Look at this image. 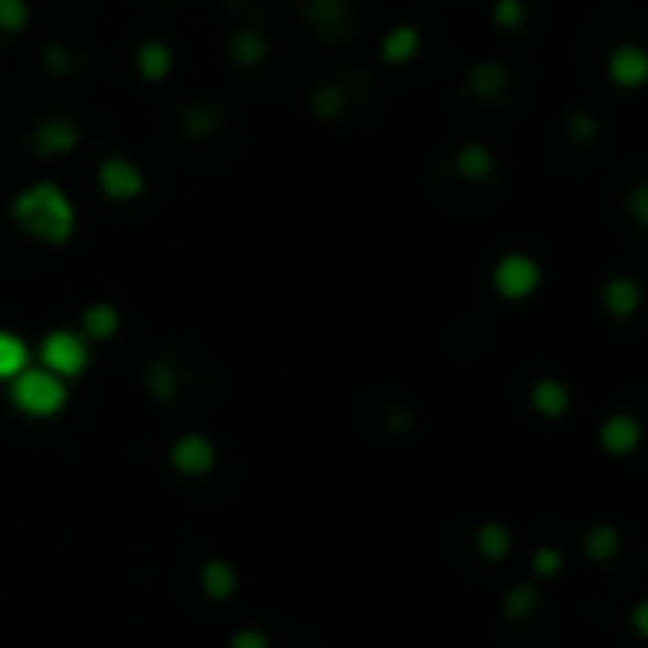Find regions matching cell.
<instances>
[{
	"mask_svg": "<svg viewBox=\"0 0 648 648\" xmlns=\"http://www.w3.org/2000/svg\"><path fill=\"white\" fill-rule=\"evenodd\" d=\"M645 198H648L645 183H637V186H634V194H629V217H634V224H637V228H645V224H648V209H645Z\"/></svg>",
	"mask_w": 648,
	"mask_h": 648,
	"instance_id": "30",
	"label": "cell"
},
{
	"mask_svg": "<svg viewBox=\"0 0 648 648\" xmlns=\"http://www.w3.org/2000/svg\"><path fill=\"white\" fill-rule=\"evenodd\" d=\"M451 171H455V178H463V183L482 186V183H490L493 171H497V152L485 141H463L451 152Z\"/></svg>",
	"mask_w": 648,
	"mask_h": 648,
	"instance_id": "10",
	"label": "cell"
},
{
	"mask_svg": "<svg viewBox=\"0 0 648 648\" xmlns=\"http://www.w3.org/2000/svg\"><path fill=\"white\" fill-rule=\"evenodd\" d=\"M232 648H270V641L259 634V629H239V634L232 637Z\"/></svg>",
	"mask_w": 648,
	"mask_h": 648,
	"instance_id": "32",
	"label": "cell"
},
{
	"mask_svg": "<svg viewBox=\"0 0 648 648\" xmlns=\"http://www.w3.org/2000/svg\"><path fill=\"white\" fill-rule=\"evenodd\" d=\"M235 584H239V576H235V569L228 565V561H205L201 587H205V595H209V600H228V595L235 592Z\"/></svg>",
	"mask_w": 648,
	"mask_h": 648,
	"instance_id": "25",
	"label": "cell"
},
{
	"mask_svg": "<svg viewBox=\"0 0 648 648\" xmlns=\"http://www.w3.org/2000/svg\"><path fill=\"white\" fill-rule=\"evenodd\" d=\"M512 88V73L501 62H474L466 68V96L477 102H497L505 99V91Z\"/></svg>",
	"mask_w": 648,
	"mask_h": 648,
	"instance_id": "12",
	"label": "cell"
},
{
	"mask_svg": "<svg viewBox=\"0 0 648 648\" xmlns=\"http://www.w3.org/2000/svg\"><path fill=\"white\" fill-rule=\"evenodd\" d=\"M345 102H349V96H345V88L341 84H334V80H319L311 88V96H307V107H311V114L319 118V122H338L341 114H345Z\"/></svg>",
	"mask_w": 648,
	"mask_h": 648,
	"instance_id": "20",
	"label": "cell"
},
{
	"mask_svg": "<svg viewBox=\"0 0 648 648\" xmlns=\"http://www.w3.org/2000/svg\"><path fill=\"white\" fill-rule=\"evenodd\" d=\"M220 122H224V118H220L217 102H209V99L190 102V107L178 114V125H183V133L190 136V141H209V136H217Z\"/></svg>",
	"mask_w": 648,
	"mask_h": 648,
	"instance_id": "19",
	"label": "cell"
},
{
	"mask_svg": "<svg viewBox=\"0 0 648 648\" xmlns=\"http://www.w3.org/2000/svg\"><path fill=\"white\" fill-rule=\"evenodd\" d=\"M133 68L144 84H164L167 76L175 73V50H171L164 39H144L141 46L133 50Z\"/></svg>",
	"mask_w": 648,
	"mask_h": 648,
	"instance_id": "15",
	"label": "cell"
},
{
	"mask_svg": "<svg viewBox=\"0 0 648 648\" xmlns=\"http://www.w3.org/2000/svg\"><path fill=\"white\" fill-rule=\"evenodd\" d=\"M39 65H42V73H46L50 80H68V76L80 68V62H76V50L65 46V42H42Z\"/></svg>",
	"mask_w": 648,
	"mask_h": 648,
	"instance_id": "23",
	"label": "cell"
},
{
	"mask_svg": "<svg viewBox=\"0 0 648 648\" xmlns=\"http://www.w3.org/2000/svg\"><path fill=\"white\" fill-rule=\"evenodd\" d=\"M122 330V311L114 304H88L80 311V334L88 341H114Z\"/></svg>",
	"mask_w": 648,
	"mask_h": 648,
	"instance_id": "18",
	"label": "cell"
},
{
	"mask_svg": "<svg viewBox=\"0 0 648 648\" xmlns=\"http://www.w3.org/2000/svg\"><path fill=\"white\" fill-rule=\"evenodd\" d=\"M144 391H149L152 403L167 406L175 403L178 395V369L171 361H152L149 372H144Z\"/></svg>",
	"mask_w": 648,
	"mask_h": 648,
	"instance_id": "21",
	"label": "cell"
},
{
	"mask_svg": "<svg viewBox=\"0 0 648 648\" xmlns=\"http://www.w3.org/2000/svg\"><path fill=\"white\" fill-rule=\"evenodd\" d=\"M167 459L183 477H201L212 471V463H217V448H212L209 437H201V432H186V437H178L175 443H171Z\"/></svg>",
	"mask_w": 648,
	"mask_h": 648,
	"instance_id": "9",
	"label": "cell"
},
{
	"mask_svg": "<svg viewBox=\"0 0 648 648\" xmlns=\"http://www.w3.org/2000/svg\"><path fill=\"white\" fill-rule=\"evenodd\" d=\"M561 569V553L558 550H539V558H535V573H558Z\"/></svg>",
	"mask_w": 648,
	"mask_h": 648,
	"instance_id": "33",
	"label": "cell"
},
{
	"mask_svg": "<svg viewBox=\"0 0 648 648\" xmlns=\"http://www.w3.org/2000/svg\"><path fill=\"white\" fill-rule=\"evenodd\" d=\"M603 68H607V80L618 91H641L648 80V57L637 42H618V46H611Z\"/></svg>",
	"mask_w": 648,
	"mask_h": 648,
	"instance_id": "7",
	"label": "cell"
},
{
	"mask_svg": "<svg viewBox=\"0 0 648 648\" xmlns=\"http://www.w3.org/2000/svg\"><path fill=\"white\" fill-rule=\"evenodd\" d=\"M224 50H228V62H232L235 68H243V73L262 68L270 62V39H266V31H259V28L232 31L224 42Z\"/></svg>",
	"mask_w": 648,
	"mask_h": 648,
	"instance_id": "13",
	"label": "cell"
},
{
	"mask_svg": "<svg viewBox=\"0 0 648 648\" xmlns=\"http://www.w3.org/2000/svg\"><path fill=\"white\" fill-rule=\"evenodd\" d=\"M531 603H535V587H512V595H508V614H524V611H531Z\"/></svg>",
	"mask_w": 648,
	"mask_h": 648,
	"instance_id": "31",
	"label": "cell"
},
{
	"mask_svg": "<svg viewBox=\"0 0 648 648\" xmlns=\"http://www.w3.org/2000/svg\"><path fill=\"white\" fill-rule=\"evenodd\" d=\"M28 364H31L28 341L12 334V330H0V383H12Z\"/></svg>",
	"mask_w": 648,
	"mask_h": 648,
	"instance_id": "22",
	"label": "cell"
},
{
	"mask_svg": "<svg viewBox=\"0 0 648 648\" xmlns=\"http://www.w3.org/2000/svg\"><path fill=\"white\" fill-rule=\"evenodd\" d=\"M490 20H493V28H497V31L519 34V31H524V23H527V4H524V0H493V4H490Z\"/></svg>",
	"mask_w": 648,
	"mask_h": 648,
	"instance_id": "26",
	"label": "cell"
},
{
	"mask_svg": "<svg viewBox=\"0 0 648 648\" xmlns=\"http://www.w3.org/2000/svg\"><path fill=\"white\" fill-rule=\"evenodd\" d=\"M421 50H425V34L414 23H395L380 39V62L387 68H406L421 57Z\"/></svg>",
	"mask_w": 648,
	"mask_h": 648,
	"instance_id": "11",
	"label": "cell"
},
{
	"mask_svg": "<svg viewBox=\"0 0 648 648\" xmlns=\"http://www.w3.org/2000/svg\"><path fill=\"white\" fill-rule=\"evenodd\" d=\"M8 224L34 246L62 251V246L73 243L76 228H80V212H76V201L68 198L62 183L34 178L20 194H12V201H8Z\"/></svg>",
	"mask_w": 648,
	"mask_h": 648,
	"instance_id": "1",
	"label": "cell"
},
{
	"mask_svg": "<svg viewBox=\"0 0 648 648\" xmlns=\"http://www.w3.org/2000/svg\"><path fill=\"white\" fill-rule=\"evenodd\" d=\"M561 130H565V136L573 144H595L603 136V122H600V114H595V110L573 107L565 114V122H561Z\"/></svg>",
	"mask_w": 648,
	"mask_h": 648,
	"instance_id": "24",
	"label": "cell"
},
{
	"mask_svg": "<svg viewBox=\"0 0 648 648\" xmlns=\"http://www.w3.org/2000/svg\"><path fill=\"white\" fill-rule=\"evenodd\" d=\"M34 12H31V0H0V34L15 39L31 28Z\"/></svg>",
	"mask_w": 648,
	"mask_h": 648,
	"instance_id": "28",
	"label": "cell"
},
{
	"mask_svg": "<svg viewBox=\"0 0 648 648\" xmlns=\"http://www.w3.org/2000/svg\"><path fill=\"white\" fill-rule=\"evenodd\" d=\"M477 550L485 561H505L512 550V535L501 524H482L477 527Z\"/></svg>",
	"mask_w": 648,
	"mask_h": 648,
	"instance_id": "27",
	"label": "cell"
},
{
	"mask_svg": "<svg viewBox=\"0 0 648 648\" xmlns=\"http://www.w3.org/2000/svg\"><path fill=\"white\" fill-rule=\"evenodd\" d=\"M531 409L539 417H565L569 406H573V395H569V387L561 380H553V375H542V380L531 383Z\"/></svg>",
	"mask_w": 648,
	"mask_h": 648,
	"instance_id": "16",
	"label": "cell"
},
{
	"mask_svg": "<svg viewBox=\"0 0 648 648\" xmlns=\"http://www.w3.org/2000/svg\"><path fill=\"white\" fill-rule=\"evenodd\" d=\"M300 15L322 42H334L353 28V4L349 0H300Z\"/></svg>",
	"mask_w": 648,
	"mask_h": 648,
	"instance_id": "8",
	"label": "cell"
},
{
	"mask_svg": "<svg viewBox=\"0 0 648 648\" xmlns=\"http://www.w3.org/2000/svg\"><path fill=\"white\" fill-rule=\"evenodd\" d=\"M600 443L607 455H629V451L641 443V425L629 414H611L607 421L600 425Z\"/></svg>",
	"mask_w": 648,
	"mask_h": 648,
	"instance_id": "17",
	"label": "cell"
},
{
	"mask_svg": "<svg viewBox=\"0 0 648 648\" xmlns=\"http://www.w3.org/2000/svg\"><path fill=\"white\" fill-rule=\"evenodd\" d=\"M80 141H84L80 122H76V118H68V114L39 118V122L31 125V133H28L31 152H34V156H42V160H65L68 152L80 149Z\"/></svg>",
	"mask_w": 648,
	"mask_h": 648,
	"instance_id": "6",
	"label": "cell"
},
{
	"mask_svg": "<svg viewBox=\"0 0 648 648\" xmlns=\"http://www.w3.org/2000/svg\"><path fill=\"white\" fill-rule=\"evenodd\" d=\"M96 186L107 201L125 205V201L144 198L149 175H144L141 164H133L130 156H107V160H99V167H96Z\"/></svg>",
	"mask_w": 648,
	"mask_h": 648,
	"instance_id": "5",
	"label": "cell"
},
{
	"mask_svg": "<svg viewBox=\"0 0 648 648\" xmlns=\"http://www.w3.org/2000/svg\"><path fill=\"white\" fill-rule=\"evenodd\" d=\"M39 364L46 372L62 375V380H80L91 369V345L84 334L73 330H50L39 345Z\"/></svg>",
	"mask_w": 648,
	"mask_h": 648,
	"instance_id": "4",
	"label": "cell"
},
{
	"mask_svg": "<svg viewBox=\"0 0 648 648\" xmlns=\"http://www.w3.org/2000/svg\"><path fill=\"white\" fill-rule=\"evenodd\" d=\"M493 293L501 296V300L508 304H519V300H531L535 293H539L542 285V266L535 254L527 251H508L501 254L497 262H493Z\"/></svg>",
	"mask_w": 648,
	"mask_h": 648,
	"instance_id": "3",
	"label": "cell"
},
{
	"mask_svg": "<svg viewBox=\"0 0 648 648\" xmlns=\"http://www.w3.org/2000/svg\"><path fill=\"white\" fill-rule=\"evenodd\" d=\"M600 304L611 319H634L641 311V285L634 277H626V273H614V277L603 281Z\"/></svg>",
	"mask_w": 648,
	"mask_h": 648,
	"instance_id": "14",
	"label": "cell"
},
{
	"mask_svg": "<svg viewBox=\"0 0 648 648\" xmlns=\"http://www.w3.org/2000/svg\"><path fill=\"white\" fill-rule=\"evenodd\" d=\"M584 550L592 561H611L614 550H618V531L614 527H592L584 539Z\"/></svg>",
	"mask_w": 648,
	"mask_h": 648,
	"instance_id": "29",
	"label": "cell"
},
{
	"mask_svg": "<svg viewBox=\"0 0 648 648\" xmlns=\"http://www.w3.org/2000/svg\"><path fill=\"white\" fill-rule=\"evenodd\" d=\"M8 398H12V406L28 417H57L68 406V387L62 375L46 372L42 364L39 369L28 364V369L8 383Z\"/></svg>",
	"mask_w": 648,
	"mask_h": 648,
	"instance_id": "2",
	"label": "cell"
}]
</instances>
